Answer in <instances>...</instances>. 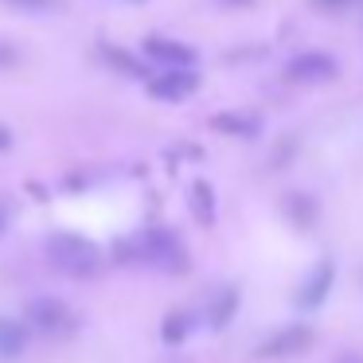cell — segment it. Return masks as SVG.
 <instances>
[{
    "label": "cell",
    "mask_w": 363,
    "mask_h": 363,
    "mask_svg": "<svg viewBox=\"0 0 363 363\" xmlns=\"http://www.w3.org/2000/svg\"><path fill=\"white\" fill-rule=\"evenodd\" d=\"M48 262L67 277H94L102 269V246L90 242L86 235L59 230L48 238Z\"/></svg>",
    "instance_id": "obj_1"
},
{
    "label": "cell",
    "mask_w": 363,
    "mask_h": 363,
    "mask_svg": "<svg viewBox=\"0 0 363 363\" xmlns=\"http://www.w3.org/2000/svg\"><path fill=\"white\" fill-rule=\"evenodd\" d=\"M24 320L32 324L40 336H71L74 328H79V316H74V308L67 305V301L59 297H32L24 305Z\"/></svg>",
    "instance_id": "obj_2"
},
{
    "label": "cell",
    "mask_w": 363,
    "mask_h": 363,
    "mask_svg": "<svg viewBox=\"0 0 363 363\" xmlns=\"http://www.w3.org/2000/svg\"><path fill=\"white\" fill-rule=\"evenodd\" d=\"M141 254L152 262V266L168 269V274H184L188 269V250H184L180 235L168 227H149L141 235Z\"/></svg>",
    "instance_id": "obj_3"
},
{
    "label": "cell",
    "mask_w": 363,
    "mask_h": 363,
    "mask_svg": "<svg viewBox=\"0 0 363 363\" xmlns=\"http://www.w3.org/2000/svg\"><path fill=\"white\" fill-rule=\"evenodd\" d=\"M336 74H340V63L328 51H301L285 63V79L301 82V86H320V82H332Z\"/></svg>",
    "instance_id": "obj_4"
},
{
    "label": "cell",
    "mask_w": 363,
    "mask_h": 363,
    "mask_svg": "<svg viewBox=\"0 0 363 363\" xmlns=\"http://www.w3.org/2000/svg\"><path fill=\"white\" fill-rule=\"evenodd\" d=\"M145 59L157 67H164V71H191V67L199 63V51L188 48V43L172 40V35H149V40L141 43Z\"/></svg>",
    "instance_id": "obj_5"
},
{
    "label": "cell",
    "mask_w": 363,
    "mask_h": 363,
    "mask_svg": "<svg viewBox=\"0 0 363 363\" xmlns=\"http://www.w3.org/2000/svg\"><path fill=\"white\" fill-rule=\"evenodd\" d=\"M313 328L308 324H285V328H277L274 336L266 340V344L258 347L262 359H285V355H301L313 347Z\"/></svg>",
    "instance_id": "obj_6"
},
{
    "label": "cell",
    "mask_w": 363,
    "mask_h": 363,
    "mask_svg": "<svg viewBox=\"0 0 363 363\" xmlns=\"http://www.w3.org/2000/svg\"><path fill=\"white\" fill-rule=\"evenodd\" d=\"M196 90H199L196 71H160L149 79V98H157V102H184Z\"/></svg>",
    "instance_id": "obj_7"
},
{
    "label": "cell",
    "mask_w": 363,
    "mask_h": 363,
    "mask_svg": "<svg viewBox=\"0 0 363 363\" xmlns=\"http://www.w3.org/2000/svg\"><path fill=\"white\" fill-rule=\"evenodd\" d=\"M332 281H336V266H332L328 258L324 262H316L313 269H308V277L301 281V289H297V308H320L324 301H328V293H332Z\"/></svg>",
    "instance_id": "obj_8"
},
{
    "label": "cell",
    "mask_w": 363,
    "mask_h": 363,
    "mask_svg": "<svg viewBox=\"0 0 363 363\" xmlns=\"http://www.w3.org/2000/svg\"><path fill=\"white\" fill-rule=\"evenodd\" d=\"M211 129L215 133H227V137H258L262 133V118L242 113V110H223V113L211 118Z\"/></svg>",
    "instance_id": "obj_9"
},
{
    "label": "cell",
    "mask_w": 363,
    "mask_h": 363,
    "mask_svg": "<svg viewBox=\"0 0 363 363\" xmlns=\"http://www.w3.org/2000/svg\"><path fill=\"white\" fill-rule=\"evenodd\" d=\"M28 352V324L0 316V363H12Z\"/></svg>",
    "instance_id": "obj_10"
},
{
    "label": "cell",
    "mask_w": 363,
    "mask_h": 363,
    "mask_svg": "<svg viewBox=\"0 0 363 363\" xmlns=\"http://www.w3.org/2000/svg\"><path fill=\"white\" fill-rule=\"evenodd\" d=\"M98 55H102L118 74H125V79H145V82H149V63H145V59H137V55H129L125 48L102 43V48H98Z\"/></svg>",
    "instance_id": "obj_11"
},
{
    "label": "cell",
    "mask_w": 363,
    "mask_h": 363,
    "mask_svg": "<svg viewBox=\"0 0 363 363\" xmlns=\"http://www.w3.org/2000/svg\"><path fill=\"white\" fill-rule=\"evenodd\" d=\"M188 207H191V215H196L199 227H211L215 223V191H211V184L207 180L191 184L188 188Z\"/></svg>",
    "instance_id": "obj_12"
},
{
    "label": "cell",
    "mask_w": 363,
    "mask_h": 363,
    "mask_svg": "<svg viewBox=\"0 0 363 363\" xmlns=\"http://www.w3.org/2000/svg\"><path fill=\"white\" fill-rule=\"evenodd\" d=\"M235 308H238V289H235V285H227V289H223L219 297L211 301V313H207L211 328H227L230 316H235Z\"/></svg>",
    "instance_id": "obj_13"
},
{
    "label": "cell",
    "mask_w": 363,
    "mask_h": 363,
    "mask_svg": "<svg viewBox=\"0 0 363 363\" xmlns=\"http://www.w3.org/2000/svg\"><path fill=\"white\" fill-rule=\"evenodd\" d=\"M188 328H191V316L188 313H172L164 324H160V336H164L168 344H180V340L188 336Z\"/></svg>",
    "instance_id": "obj_14"
},
{
    "label": "cell",
    "mask_w": 363,
    "mask_h": 363,
    "mask_svg": "<svg viewBox=\"0 0 363 363\" xmlns=\"http://www.w3.org/2000/svg\"><path fill=\"white\" fill-rule=\"evenodd\" d=\"M308 4L320 12H352V9H359L363 0H308Z\"/></svg>",
    "instance_id": "obj_15"
},
{
    "label": "cell",
    "mask_w": 363,
    "mask_h": 363,
    "mask_svg": "<svg viewBox=\"0 0 363 363\" xmlns=\"http://www.w3.org/2000/svg\"><path fill=\"white\" fill-rule=\"evenodd\" d=\"M4 4H12V9H20V12H48V9H55V0H4Z\"/></svg>",
    "instance_id": "obj_16"
},
{
    "label": "cell",
    "mask_w": 363,
    "mask_h": 363,
    "mask_svg": "<svg viewBox=\"0 0 363 363\" xmlns=\"http://www.w3.org/2000/svg\"><path fill=\"white\" fill-rule=\"evenodd\" d=\"M12 63H16V48L0 43V67H12Z\"/></svg>",
    "instance_id": "obj_17"
},
{
    "label": "cell",
    "mask_w": 363,
    "mask_h": 363,
    "mask_svg": "<svg viewBox=\"0 0 363 363\" xmlns=\"http://www.w3.org/2000/svg\"><path fill=\"white\" fill-rule=\"evenodd\" d=\"M9 149H12V129L0 125V152H9Z\"/></svg>",
    "instance_id": "obj_18"
},
{
    "label": "cell",
    "mask_w": 363,
    "mask_h": 363,
    "mask_svg": "<svg viewBox=\"0 0 363 363\" xmlns=\"http://www.w3.org/2000/svg\"><path fill=\"white\" fill-rule=\"evenodd\" d=\"M9 219H12V211L4 203H0V235H4V230H9Z\"/></svg>",
    "instance_id": "obj_19"
},
{
    "label": "cell",
    "mask_w": 363,
    "mask_h": 363,
    "mask_svg": "<svg viewBox=\"0 0 363 363\" xmlns=\"http://www.w3.org/2000/svg\"><path fill=\"white\" fill-rule=\"evenodd\" d=\"M223 4H230V9H250L254 0H223Z\"/></svg>",
    "instance_id": "obj_20"
},
{
    "label": "cell",
    "mask_w": 363,
    "mask_h": 363,
    "mask_svg": "<svg viewBox=\"0 0 363 363\" xmlns=\"http://www.w3.org/2000/svg\"><path fill=\"white\" fill-rule=\"evenodd\" d=\"M340 363H363V359H359V355H347V359H340Z\"/></svg>",
    "instance_id": "obj_21"
},
{
    "label": "cell",
    "mask_w": 363,
    "mask_h": 363,
    "mask_svg": "<svg viewBox=\"0 0 363 363\" xmlns=\"http://www.w3.org/2000/svg\"><path fill=\"white\" fill-rule=\"evenodd\" d=\"M121 4H145V0H121Z\"/></svg>",
    "instance_id": "obj_22"
}]
</instances>
